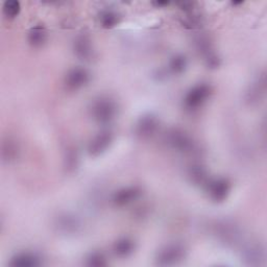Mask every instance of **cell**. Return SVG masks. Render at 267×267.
I'll list each match as a JSON object with an SVG mask.
<instances>
[{
	"label": "cell",
	"mask_w": 267,
	"mask_h": 267,
	"mask_svg": "<svg viewBox=\"0 0 267 267\" xmlns=\"http://www.w3.org/2000/svg\"><path fill=\"white\" fill-rule=\"evenodd\" d=\"M157 127H158V121L155 117H151V116L144 117L139 122L138 133L142 137L150 136L151 134L156 131Z\"/></svg>",
	"instance_id": "cell-9"
},
{
	"label": "cell",
	"mask_w": 267,
	"mask_h": 267,
	"mask_svg": "<svg viewBox=\"0 0 267 267\" xmlns=\"http://www.w3.org/2000/svg\"><path fill=\"white\" fill-rule=\"evenodd\" d=\"M112 135L110 133H101L91 141L89 145V152L92 156H98L104 152L110 145Z\"/></svg>",
	"instance_id": "cell-6"
},
{
	"label": "cell",
	"mask_w": 267,
	"mask_h": 267,
	"mask_svg": "<svg viewBox=\"0 0 267 267\" xmlns=\"http://www.w3.org/2000/svg\"><path fill=\"white\" fill-rule=\"evenodd\" d=\"M172 142L174 146H177L182 149H187L190 146V142L189 140L185 137L182 134L174 133L172 135Z\"/></svg>",
	"instance_id": "cell-16"
},
{
	"label": "cell",
	"mask_w": 267,
	"mask_h": 267,
	"mask_svg": "<svg viewBox=\"0 0 267 267\" xmlns=\"http://www.w3.org/2000/svg\"><path fill=\"white\" fill-rule=\"evenodd\" d=\"M185 257V249L181 244H169L162 249L157 256V264L171 266L180 263Z\"/></svg>",
	"instance_id": "cell-1"
},
{
	"label": "cell",
	"mask_w": 267,
	"mask_h": 267,
	"mask_svg": "<svg viewBox=\"0 0 267 267\" xmlns=\"http://www.w3.org/2000/svg\"><path fill=\"white\" fill-rule=\"evenodd\" d=\"M185 66H186V62H185L184 58H174L171 62V68L176 71V72H181L184 70Z\"/></svg>",
	"instance_id": "cell-17"
},
{
	"label": "cell",
	"mask_w": 267,
	"mask_h": 267,
	"mask_svg": "<svg viewBox=\"0 0 267 267\" xmlns=\"http://www.w3.org/2000/svg\"><path fill=\"white\" fill-rule=\"evenodd\" d=\"M74 49H75L76 56L81 60H88L92 55V48H91L90 41L85 37L79 38L76 41L75 45H74Z\"/></svg>",
	"instance_id": "cell-10"
},
{
	"label": "cell",
	"mask_w": 267,
	"mask_h": 267,
	"mask_svg": "<svg viewBox=\"0 0 267 267\" xmlns=\"http://www.w3.org/2000/svg\"><path fill=\"white\" fill-rule=\"evenodd\" d=\"M3 12L6 17L15 18L20 13V3L18 1H6L3 5Z\"/></svg>",
	"instance_id": "cell-14"
},
{
	"label": "cell",
	"mask_w": 267,
	"mask_h": 267,
	"mask_svg": "<svg viewBox=\"0 0 267 267\" xmlns=\"http://www.w3.org/2000/svg\"><path fill=\"white\" fill-rule=\"evenodd\" d=\"M29 43L34 46H41L46 41V33L45 30L41 27L37 26L32 29L28 36Z\"/></svg>",
	"instance_id": "cell-12"
},
{
	"label": "cell",
	"mask_w": 267,
	"mask_h": 267,
	"mask_svg": "<svg viewBox=\"0 0 267 267\" xmlns=\"http://www.w3.org/2000/svg\"><path fill=\"white\" fill-rule=\"evenodd\" d=\"M99 20L102 26L106 28H111L118 23V16L114 12L107 11L101 14Z\"/></svg>",
	"instance_id": "cell-13"
},
{
	"label": "cell",
	"mask_w": 267,
	"mask_h": 267,
	"mask_svg": "<svg viewBox=\"0 0 267 267\" xmlns=\"http://www.w3.org/2000/svg\"><path fill=\"white\" fill-rule=\"evenodd\" d=\"M210 95V88L207 85H200L189 91L185 98V105L189 109H198Z\"/></svg>",
	"instance_id": "cell-3"
},
{
	"label": "cell",
	"mask_w": 267,
	"mask_h": 267,
	"mask_svg": "<svg viewBox=\"0 0 267 267\" xmlns=\"http://www.w3.org/2000/svg\"><path fill=\"white\" fill-rule=\"evenodd\" d=\"M87 264L89 266H104L107 262L104 255L100 253H93L87 258Z\"/></svg>",
	"instance_id": "cell-15"
},
{
	"label": "cell",
	"mask_w": 267,
	"mask_h": 267,
	"mask_svg": "<svg viewBox=\"0 0 267 267\" xmlns=\"http://www.w3.org/2000/svg\"><path fill=\"white\" fill-rule=\"evenodd\" d=\"M134 251V243L130 239H121L114 245V253L119 257H126L132 254Z\"/></svg>",
	"instance_id": "cell-11"
},
{
	"label": "cell",
	"mask_w": 267,
	"mask_h": 267,
	"mask_svg": "<svg viewBox=\"0 0 267 267\" xmlns=\"http://www.w3.org/2000/svg\"><path fill=\"white\" fill-rule=\"evenodd\" d=\"M90 79L88 71L83 68H75L69 71L66 76V85L71 90H77L84 87Z\"/></svg>",
	"instance_id": "cell-4"
},
{
	"label": "cell",
	"mask_w": 267,
	"mask_h": 267,
	"mask_svg": "<svg viewBox=\"0 0 267 267\" xmlns=\"http://www.w3.org/2000/svg\"><path fill=\"white\" fill-rule=\"evenodd\" d=\"M9 265L19 267H34L41 265V260L39 257L32 253H20L14 256Z\"/></svg>",
	"instance_id": "cell-7"
},
{
	"label": "cell",
	"mask_w": 267,
	"mask_h": 267,
	"mask_svg": "<svg viewBox=\"0 0 267 267\" xmlns=\"http://www.w3.org/2000/svg\"><path fill=\"white\" fill-rule=\"evenodd\" d=\"M92 114L98 122H109L114 118L116 114V106L112 100L101 98L94 104L93 109H92Z\"/></svg>",
	"instance_id": "cell-2"
},
{
	"label": "cell",
	"mask_w": 267,
	"mask_h": 267,
	"mask_svg": "<svg viewBox=\"0 0 267 267\" xmlns=\"http://www.w3.org/2000/svg\"><path fill=\"white\" fill-rule=\"evenodd\" d=\"M141 191L136 187H130L118 191L114 197V202L117 206H126L140 197Z\"/></svg>",
	"instance_id": "cell-8"
},
{
	"label": "cell",
	"mask_w": 267,
	"mask_h": 267,
	"mask_svg": "<svg viewBox=\"0 0 267 267\" xmlns=\"http://www.w3.org/2000/svg\"><path fill=\"white\" fill-rule=\"evenodd\" d=\"M229 192H230V184L227 180L223 179L212 182L209 187V193L211 195V198L216 201L224 200L227 199Z\"/></svg>",
	"instance_id": "cell-5"
}]
</instances>
